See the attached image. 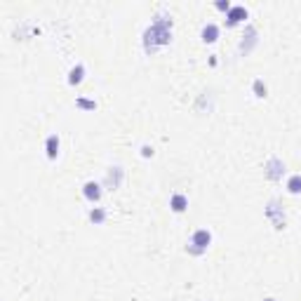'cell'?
<instances>
[{"label": "cell", "instance_id": "cell-18", "mask_svg": "<svg viewBox=\"0 0 301 301\" xmlns=\"http://www.w3.org/2000/svg\"><path fill=\"white\" fill-rule=\"evenodd\" d=\"M153 153H156V150H153V146H148V144L141 146V156H144V158H153Z\"/></svg>", "mask_w": 301, "mask_h": 301}, {"label": "cell", "instance_id": "cell-7", "mask_svg": "<svg viewBox=\"0 0 301 301\" xmlns=\"http://www.w3.org/2000/svg\"><path fill=\"white\" fill-rule=\"evenodd\" d=\"M59 148H62L59 134H47V139H45V156H47V160L54 162L59 158Z\"/></svg>", "mask_w": 301, "mask_h": 301}, {"label": "cell", "instance_id": "cell-8", "mask_svg": "<svg viewBox=\"0 0 301 301\" xmlns=\"http://www.w3.org/2000/svg\"><path fill=\"white\" fill-rule=\"evenodd\" d=\"M83 195H85V200H87V202L97 205V202L101 200V195H104V191H101V184H99V181H85Z\"/></svg>", "mask_w": 301, "mask_h": 301}, {"label": "cell", "instance_id": "cell-15", "mask_svg": "<svg viewBox=\"0 0 301 301\" xmlns=\"http://www.w3.org/2000/svg\"><path fill=\"white\" fill-rule=\"evenodd\" d=\"M76 106L83 108V111H97V101L95 99H85V97H78V99H76Z\"/></svg>", "mask_w": 301, "mask_h": 301}, {"label": "cell", "instance_id": "cell-11", "mask_svg": "<svg viewBox=\"0 0 301 301\" xmlns=\"http://www.w3.org/2000/svg\"><path fill=\"white\" fill-rule=\"evenodd\" d=\"M83 80H85V66L83 64H76V66L68 71V85H71V87H78Z\"/></svg>", "mask_w": 301, "mask_h": 301}, {"label": "cell", "instance_id": "cell-4", "mask_svg": "<svg viewBox=\"0 0 301 301\" xmlns=\"http://www.w3.org/2000/svg\"><path fill=\"white\" fill-rule=\"evenodd\" d=\"M266 177L271 179V181H280L283 179V174H285V162L280 160V158H268V162H266Z\"/></svg>", "mask_w": 301, "mask_h": 301}, {"label": "cell", "instance_id": "cell-1", "mask_svg": "<svg viewBox=\"0 0 301 301\" xmlns=\"http://www.w3.org/2000/svg\"><path fill=\"white\" fill-rule=\"evenodd\" d=\"M172 17H156L150 22V26L144 31V50L146 54H153L158 47L172 43Z\"/></svg>", "mask_w": 301, "mask_h": 301}, {"label": "cell", "instance_id": "cell-2", "mask_svg": "<svg viewBox=\"0 0 301 301\" xmlns=\"http://www.w3.org/2000/svg\"><path fill=\"white\" fill-rule=\"evenodd\" d=\"M212 245V231L210 229H195L193 233H191V240L189 245H186V252L189 254H193V257H200V254H205L207 247Z\"/></svg>", "mask_w": 301, "mask_h": 301}, {"label": "cell", "instance_id": "cell-14", "mask_svg": "<svg viewBox=\"0 0 301 301\" xmlns=\"http://www.w3.org/2000/svg\"><path fill=\"white\" fill-rule=\"evenodd\" d=\"M89 221L95 223V226H101V223L106 221V212H104L101 207H92V210H89Z\"/></svg>", "mask_w": 301, "mask_h": 301}, {"label": "cell", "instance_id": "cell-12", "mask_svg": "<svg viewBox=\"0 0 301 301\" xmlns=\"http://www.w3.org/2000/svg\"><path fill=\"white\" fill-rule=\"evenodd\" d=\"M257 43V31H254V26H247V35H242V43H240V52L242 54H247L250 52V47Z\"/></svg>", "mask_w": 301, "mask_h": 301}, {"label": "cell", "instance_id": "cell-10", "mask_svg": "<svg viewBox=\"0 0 301 301\" xmlns=\"http://www.w3.org/2000/svg\"><path fill=\"white\" fill-rule=\"evenodd\" d=\"M170 210H172L174 214H181L189 210V198H186L184 193H172V198H170Z\"/></svg>", "mask_w": 301, "mask_h": 301}, {"label": "cell", "instance_id": "cell-5", "mask_svg": "<svg viewBox=\"0 0 301 301\" xmlns=\"http://www.w3.org/2000/svg\"><path fill=\"white\" fill-rule=\"evenodd\" d=\"M123 179H125V170L123 167H111L106 172V179H104V186H106L108 191H118L120 189V184H123Z\"/></svg>", "mask_w": 301, "mask_h": 301}, {"label": "cell", "instance_id": "cell-16", "mask_svg": "<svg viewBox=\"0 0 301 301\" xmlns=\"http://www.w3.org/2000/svg\"><path fill=\"white\" fill-rule=\"evenodd\" d=\"M252 89H254V97H259V99H264V97L268 95V87L264 85L261 78H257L254 83H252Z\"/></svg>", "mask_w": 301, "mask_h": 301}, {"label": "cell", "instance_id": "cell-3", "mask_svg": "<svg viewBox=\"0 0 301 301\" xmlns=\"http://www.w3.org/2000/svg\"><path fill=\"white\" fill-rule=\"evenodd\" d=\"M266 217L273 221V226L275 229H285V212H283V207L278 205V200H271L268 202V207H266Z\"/></svg>", "mask_w": 301, "mask_h": 301}, {"label": "cell", "instance_id": "cell-6", "mask_svg": "<svg viewBox=\"0 0 301 301\" xmlns=\"http://www.w3.org/2000/svg\"><path fill=\"white\" fill-rule=\"evenodd\" d=\"M247 17H250V12H247L245 7H242V5H233L229 12H226V26L233 28V26H238V24L245 22Z\"/></svg>", "mask_w": 301, "mask_h": 301}, {"label": "cell", "instance_id": "cell-13", "mask_svg": "<svg viewBox=\"0 0 301 301\" xmlns=\"http://www.w3.org/2000/svg\"><path fill=\"white\" fill-rule=\"evenodd\" d=\"M285 189H287L290 195H301V174H292V177L287 179Z\"/></svg>", "mask_w": 301, "mask_h": 301}, {"label": "cell", "instance_id": "cell-9", "mask_svg": "<svg viewBox=\"0 0 301 301\" xmlns=\"http://www.w3.org/2000/svg\"><path fill=\"white\" fill-rule=\"evenodd\" d=\"M219 35H221V28L217 26V24H205L202 26V31H200V38H202V43H207V45H212V43H217L219 40Z\"/></svg>", "mask_w": 301, "mask_h": 301}, {"label": "cell", "instance_id": "cell-19", "mask_svg": "<svg viewBox=\"0 0 301 301\" xmlns=\"http://www.w3.org/2000/svg\"><path fill=\"white\" fill-rule=\"evenodd\" d=\"M264 301H275V299H264Z\"/></svg>", "mask_w": 301, "mask_h": 301}, {"label": "cell", "instance_id": "cell-17", "mask_svg": "<svg viewBox=\"0 0 301 301\" xmlns=\"http://www.w3.org/2000/svg\"><path fill=\"white\" fill-rule=\"evenodd\" d=\"M214 7H217L219 12H229L231 7H233V5H231L229 0H217V3H214Z\"/></svg>", "mask_w": 301, "mask_h": 301}]
</instances>
